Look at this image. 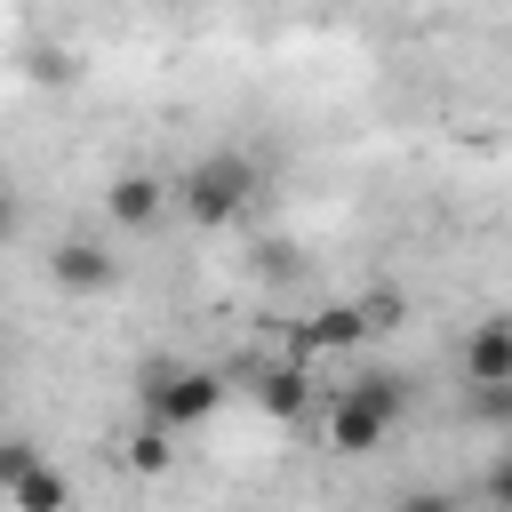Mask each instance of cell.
Instances as JSON below:
<instances>
[{
    "label": "cell",
    "instance_id": "16",
    "mask_svg": "<svg viewBox=\"0 0 512 512\" xmlns=\"http://www.w3.org/2000/svg\"><path fill=\"white\" fill-rule=\"evenodd\" d=\"M24 464H40V448H32V440H0V488H8Z\"/></svg>",
    "mask_w": 512,
    "mask_h": 512
},
{
    "label": "cell",
    "instance_id": "15",
    "mask_svg": "<svg viewBox=\"0 0 512 512\" xmlns=\"http://www.w3.org/2000/svg\"><path fill=\"white\" fill-rule=\"evenodd\" d=\"M72 72H80V64H72L64 48H32V80H48V88H56V80H72Z\"/></svg>",
    "mask_w": 512,
    "mask_h": 512
},
{
    "label": "cell",
    "instance_id": "17",
    "mask_svg": "<svg viewBox=\"0 0 512 512\" xmlns=\"http://www.w3.org/2000/svg\"><path fill=\"white\" fill-rule=\"evenodd\" d=\"M264 272L288 280V272H296V248H288V240H264Z\"/></svg>",
    "mask_w": 512,
    "mask_h": 512
},
{
    "label": "cell",
    "instance_id": "9",
    "mask_svg": "<svg viewBox=\"0 0 512 512\" xmlns=\"http://www.w3.org/2000/svg\"><path fill=\"white\" fill-rule=\"evenodd\" d=\"M0 496H8V512H72V480H64L48 456H40V464H24Z\"/></svg>",
    "mask_w": 512,
    "mask_h": 512
},
{
    "label": "cell",
    "instance_id": "14",
    "mask_svg": "<svg viewBox=\"0 0 512 512\" xmlns=\"http://www.w3.org/2000/svg\"><path fill=\"white\" fill-rule=\"evenodd\" d=\"M392 512H464V496H456V488H408Z\"/></svg>",
    "mask_w": 512,
    "mask_h": 512
},
{
    "label": "cell",
    "instance_id": "18",
    "mask_svg": "<svg viewBox=\"0 0 512 512\" xmlns=\"http://www.w3.org/2000/svg\"><path fill=\"white\" fill-rule=\"evenodd\" d=\"M8 232H16V200L0 192V240H8Z\"/></svg>",
    "mask_w": 512,
    "mask_h": 512
},
{
    "label": "cell",
    "instance_id": "13",
    "mask_svg": "<svg viewBox=\"0 0 512 512\" xmlns=\"http://www.w3.org/2000/svg\"><path fill=\"white\" fill-rule=\"evenodd\" d=\"M472 416L496 424V432L512 440V384H472Z\"/></svg>",
    "mask_w": 512,
    "mask_h": 512
},
{
    "label": "cell",
    "instance_id": "2",
    "mask_svg": "<svg viewBox=\"0 0 512 512\" xmlns=\"http://www.w3.org/2000/svg\"><path fill=\"white\" fill-rule=\"evenodd\" d=\"M400 408H408V376H352V384H336V400H328V448L336 456H368V448H384V432L400 424Z\"/></svg>",
    "mask_w": 512,
    "mask_h": 512
},
{
    "label": "cell",
    "instance_id": "3",
    "mask_svg": "<svg viewBox=\"0 0 512 512\" xmlns=\"http://www.w3.org/2000/svg\"><path fill=\"white\" fill-rule=\"evenodd\" d=\"M136 400H144L152 424L184 432V424H208V416H216L224 376H216V368H192V360H144V368H136Z\"/></svg>",
    "mask_w": 512,
    "mask_h": 512
},
{
    "label": "cell",
    "instance_id": "6",
    "mask_svg": "<svg viewBox=\"0 0 512 512\" xmlns=\"http://www.w3.org/2000/svg\"><path fill=\"white\" fill-rule=\"evenodd\" d=\"M104 216H112L120 232H152V224L168 216V184H160L152 168H120V176L104 184Z\"/></svg>",
    "mask_w": 512,
    "mask_h": 512
},
{
    "label": "cell",
    "instance_id": "5",
    "mask_svg": "<svg viewBox=\"0 0 512 512\" xmlns=\"http://www.w3.org/2000/svg\"><path fill=\"white\" fill-rule=\"evenodd\" d=\"M48 280H56L64 296H104V288L120 280V256H112L104 240H56V248H48Z\"/></svg>",
    "mask_w": 512,
    "mask_h": 512
},
{
    "label": "cell",
    "instance_id": "4",
    "mask_svg": "<svg viewBox=\"0 0 512 512\" xmlns=\"http://www.w3.org/2000/svg\"><path fill=\"white\" fill-rule=\"evenodd\" d=\"M248 376V392H256V408L272 416V424H296V416H312V400H320V384H312V360H248L240 368Z\"/></svg>",
    "mask_w": 512,
    "mask_h": 512
},
{
    "label": "cell",
    "instance_id": "8",
    "mask_svg": "<svg viewBox=\"0 0 512 512\" xmlns=\"http://www.w3.org/2000/svg\"><path fill=\"white\" fill-rule=\"evenodd\" d=\"M352 344H368V328H360V304H320L312 320H296V360L352 352Z\"/></svg>",
    "mask_w": 512,
    "mask_h": 512
},
{
    "label": "cell",
    "instance_id": "10",
    "mask_svg": "<svg viewBox=\"0 0 512 512\" xmlns=\"http://www.w3.org/2000/svg\"><path fill=\"white\" fill-rule=\"evenodd\" d=\"M168 440H176V432H168V424H152V416H144V424H136V432H128V448H120V456H128V472H144V480H160V472H168V464H176V448H168Z\"/></svg>",
    "mask_w": 512,
    "mask_h": 512
},
{
    "label": "cell",
    "instance_id": "11",
    "mask_svg": "<svg viewBox=\"0 0 512 512\" xmlns=\"http://www.w3.org/2000/svg\"><path fill=\"white\" fill-rule=\"evenodd\" d=\"M464 512H512V448L488 456V472H480V488L464 496Z\"/></svg>",
    "mask_w": 512,
    "mask_h": 512
},
{
    "label": "cell",
    "instance_id": "12",
    "mask_svg": "<svg viewBox=\"0 0 512 512\" xmlns=\"http://www.w3.org/2000/svg\"><path fill=\"white\" fill-rule=\"evenodd\" d=\"M352 304H360V328H368V336L400 328V312H408V304H400V288H368V296H352Z\"/></svg>",
    "mask_w": 512,
    "mask_h": 512
},
{
    "label": "cell",
    "instance_id": "1",
    "mask_svg": "<svg viewBox=\"0 0 512 512\" xmlns=\"http://www.w3.org/2000/svg\"><path fill=\"white\" fill-rule=\"evenodd\" d=\"M168 208H184L192 232H224L256 208V160L248 152H200L176 184H168Z\"/></svg>",
    "mask_w": 512,
    "mask_h": 512
},
{
    "label": "cell",
    "instance_id": "7",
    "mask_svg": "<svg viewBox=\"0 0 512 512\" xmlns=\"http://www.w3.org/2000/svg\"><path fill=\"white\" fill-rule=\"evenodd\" d=\"M464 384H512V320L488 312L464 336Z\"/></svg>",
    "mask_w": 512,
    "mask_h": 512
}]
</instances>
